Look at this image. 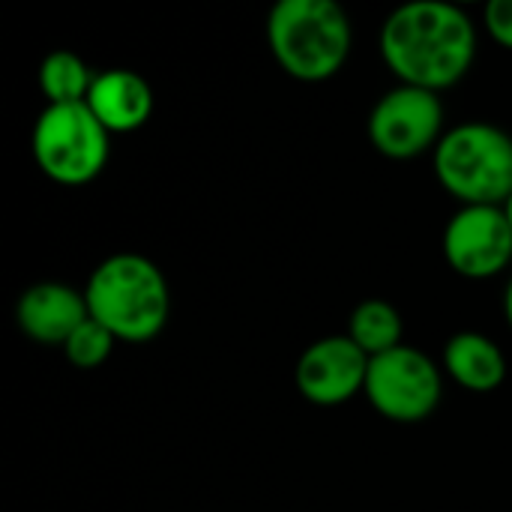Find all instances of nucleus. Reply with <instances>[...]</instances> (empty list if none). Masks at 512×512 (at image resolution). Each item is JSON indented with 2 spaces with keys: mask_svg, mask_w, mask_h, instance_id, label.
Wrapping results in <instances>:
<instances>
[{
  "mask_svg": "<svg viewBox=\"0 0 512 512\" xmlns=\"http://www.w3.org/2000/svg\"><path fill=\"white\" fill-rule=\"evenodd\" d=\"M87 105L111 135H126L150 120L153 87L132 69H105L96 75Z\"/></svg>",
  "mask_w": 512,
  "mask_h": 512,
  "instance_id": "nucleus-11",
  "label": "nucleus"
},
{
  "mask_svg": "<svg viewBox=\"0 0 512 512\" xmlns=\"http://www.w3.org/2000/svg\"><path fill=\"white\" fill-rule=\"evenodd\" d=\"M114 345H117L114 333H111L108 327H102L96 318H87V321L66 339L63 354H66V360H69L75 369H99V366L111 357Z\"/></svg>",
  "mask_w": 512,
  "mask_h": 512,
  "instance_id": "nucleus-15",
  "label": "nucleus"
},
{
  "mask_svg": "<svg viewBox=\"0 0 512 512\" xmlns=\"http://www.w3.org/2000/svg\"><path fill=\"white\" fill-rule=\"evenodd\" d=\"M372 147L387 159H417L435 153L444 138V102L435 90L396 84L369 111Z\"/></svg>",
  "mask_w": 512,
  "mask_h": 512,
  "instance_id": "nucleus-7",
  "label": "nucleus"
},
{
  "mask_svg": "<svg viewBox=\"0 0 512 512\" xmlns=\"http://www.w3.org/2000/svg\"><path fill=\"white\" fill-rule=\"evenodd\" d=\"M504 315H507V324L512 330V279L507 282V291H504Z\"/></svg>",
  "mask_w": 512,
  "mask_h": 512,
  "instance_id": "nucleus-17",
  "label": "nucleus"
},
{
  "mask_svg": "<svg viewBox=\"0 0 512 512\" xmlns=\"http://www.w3.org/2000/svg\"><path fill=\"white\" fill-rule=\"evenodd\" d=\"M369 357L348 336H324L297 360V390L306 402L333 408L351 402L366 387Z\"/></svg>",
  "mask_w": 512,
  "mask_h": 512,
  "instance_id": "nucleus-9",
  "label": "nucleus"
},
{
  "mask_svg": "<svg viewBox=\"0 0 512 512\" xmlns=\"http://www.w3.org/2000/svg\"><path fill=\"white\" fill-rule=\"evenodd\" d=\"M90 318L84 291L66 282H36L15 306V321L21 333L39 345H66V339Z\"/></svg>",
  "mask_w": 512,
  "mask_h": 512,
  "instance_id": "nucleus-10",
  "label": "nucleus"
},
{
  "mask_svg": "<svg viewBox=\"0 0 512 512\" xmlns=\"http://www.w3.org/2000/svg\"><path fill=\"white\" fill-rule=\"evenodd\" d=\"M489 36L512 51V0H492L483 12Z\"/></svg>",
  "mask_w": 512,
  "mask_h": 512,
  "instance_id": "nucleus-16",
  "label": "nucleus"
},
{
  "mask_svg": "<svg viewBox=\"0 0 512 512\" xmlns=\"http://www.w3.org/2000/svg\"><path fill=\"white\" fill-rule=\"evenodd\" d=\"M381 57L399 84L441 93L459 84L474 66L477 24L456 3H405L381 27Z\"/></svg>",
  "mask_w": 512,
  "mask_h": 512,
  "instance_id": "nucleus-1",
  "label": "nucleus"
},
{
  "mask_svg": "<svg viewBox=\"0 0 512 512\" xmlns=\"http://www.w3.org/2000/svg\"><path fill=\"white\" fill-rule=\"evenodd\" d=\"M444 258L465 279H492L512 261V228L504 207H459L444 228Z\"/></svg>",
  "mask_w": 512,
  "mask_h": 512,
  "instance_id": "nucleus-8",
  "label": "nucleus"
},
{
  "mask_svg": "<svg viewBox=\"0 0 512 512\" xmlns=\"http://www.w3.org/2000/svg\"><path fill=\"white\" fill-rule=\"evenodd\" d=\"M99 72H93L75 51H51L39 63V90L48 99V105H72L87 102L93 81Z\"/></svg>",
  "mask_w": 512,
  "mask_h": 512,
  "instance_id": "nucleus-14",
  "label": "nucleus"
},
{
  "mask_svg": "<svg viewBox=\"0 0 512 512\" xmlns=\"http://www.w3.org/2000/svg\"><path fill=\"white\" fill-rule=\"evenodd\" d=\"M39 171L60 186H84L102 174L111 156V132L87 102L45 105L30 135Z\"/></svg>",
  "mask_w": 512,
  "mask_h": 512,
  "instance_id": "nucleus-5",
  "label": "nucleus"
},
{
  "mask_svg": "<svg viewBox=\"0 0 512 512\" xmlns=\"http://www.w3.org/2000/svg\"><path fill=\"white\" fill-rule=\"evenodd\" d=\"M438 183L462 207H504L512 195V135L486 120L444 132L432 153Z\"/></svg>",
  "mask_w": 512,
  "mask_h": 512,
  "instance_id": "nucleus-4",
  "label": "nucleus"
},
{
  "mask_svg": "<svg viewBox=\"0 0 512 512\" xmlns=\"http://www.w3.org/2000/svg\"><path fill=\"white\" fill-rule=\"evenodd\" d=\"M504 213H507V222H510V228H512V195L507 198V204H504Z\"/></svg>",
  "mask_w": 512,
  "mask_h": 512,
  "instance_id": "nucleus-18",
  "label": "nucleus"
},
{
  "mask_svg": "<svg viewBox=\"0 0 512 512\" xmlns=\"http://www.w3.org/2000/svg\"><path fill=\"white\" fill-rule=\"evenodd\" d=\"M363 396L393 423H423L441 405L444 375L426 351L399 345L369 360Z\"/></svg>",
  "mask_w": 512,
  "mask_h": 512,
  "instance_id": "nucleus-6",
  "label": "nucleus"
},
{
  "mask_svg": "<svg viewBox=\"0 0 512 512\" xmlns=\"http://www.w3.org/2000/svg\"><path fill=\"white\" fill-rule=\"evenodd\" d=\"M444 369L468 393H495L507 381V357L501 345L477 330H462L447 339Z\"/></svg>",
  "mask_w": 512,
  "mask_h": 512,
  "instance_id": "nucleus-12",
  "label": "nucleus"
},
{
  "mask_svg": "<svg viewBox=\"0 0 512 512\" xmlns=\"http://www.w3.org/2000/svg\"><path fill=\"white\" fill-rule=\"evenodd\" d=\"M264 30L282 72L303 84L339 75L354 42L351 18L336 0H279Z\"/></svg>",
  "mask_w": 512,
  "mask_h": 512,
  "instance_id": "nucleus-3",
  "label": "nucleus"
},
{
  "mask_svg": "<svg viewBox=\"0 0 512 512\" xmlns=\"http://www.w3.org/2000/svg\"><path fill=\"white\" fill-rule=\"evenodd\" d=\"M369 360L381 357L402 342L405 336V321L399 315V309L387 300H363L354 306L351 318H348V333H345Z\"/></svg>",
  "mask_w": 512,
  "mask_h": 512,
  "instance_id": "nucleus-13",
  "label": "nucleus"
},
{
  "mask_svg": "<svg viewBox=\"0 0 512 512\" xmlns=\"http://www.w3.org/2000/svg\"><path fill=\"white\" fill-rule=\"evenodd\" d=\"M90 318L117 342H153L171 318V288L159 264L138 252H117L96 264L84 285Z\"/></svg>",
  "mask_w": 512,
  "mask_h": 512,
  "instance_id": "nucleus-2",
  "label": "nucleus"
}]
</instances>
